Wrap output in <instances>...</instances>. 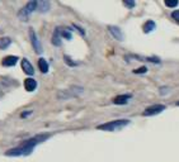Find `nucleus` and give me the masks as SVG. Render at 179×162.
Returning <instances> with one entry per match:
<instances>
[{"label": "nucleus", "instance_id": "1", "mask_svg": "<svg viewBox=\"0 0 179 162\" xmlns=\"http://www.w3.org/2000/svg\"><path fill=\"white\" fill-rule=\"evenodd\" d=\"M48 137V134H41V136H36L31 139H27L25 142H23L19 147L17 148H11V150L7 151L5 155L7 156H27V155H29L32 151H33V148L41 143L42 141H45L46 138Z\"/></svg>", "mask_w": 179, "mask_h": 162}, {"label": "nucleus", "instance_id": "2", "mask_svg": "<svg viewBox=\"0 0 179 162\" xmlns=\"http://www.w3.org/2000/svg\"><path fill=\"white\" fill-rule=\"evenodd\" d=\"M128 123H130L128 119H117V120H113V122H108V123L101 124V126H98L97 128L101 129V130L114 132V130H119V129H122L123 127H126Z\"/></svg>", "mask_w": 179, "mask_h": 162}, {"label": "nucleus", "instance_id": "3", "mask_svg": "<svg viewBox=\"0 0 179 162\" xmlns=\"http://www.w3.org/2000/svg\"><path fill=\"white\" fill-rule=\"evenodd\" d=\"M37 8H38V2H29V3H27V5L18 13L19 19L20 20H27L31 13H33Z\"/></svg>", "mask_w": 179, "mask_h": 162}, {"label": "nucleus", "instance_id": "4", "mask_svg": "<svg viewBox=\"0 0 179 162\" xmlns=\"http://www.w3.org/2000/svg\"><path fill=\"white\" fill-rule=\"evenodd\" d=\"M163 110H165V105L161 104H156V105H151L149 108H146L145 112L142 113L145 117H150V115H156L159 113H161Z\"/></svg>", "mask_w": 179, "mask_h": 162}, {"label": "nucleus", "instance_id": "5", "mask_svg": "<svg viewBox=\"0 0 179 162\" xmlns=\"http://www.w3.org/2000/svg\"><path fill=\"white\" fill-rule=\"evenodd\" d=\"M29 38H31V43H32L33 48L36 49V52H37V53H41V52H42V46H41L39 40H38V38H37L36 32H34L32 28L29 29Z\"/></svg>", "mask_w": 179, "mask_h": 162}, {"label": "nucleus", "instance_id": "6", "mask_svg": "<svg viewBox=\"0 0 179 162\" xmlns=\"http://www.w3.org/2000/svg\"><path fill=\"white\" fill-rule=\"evenodd\" d=\"M22 69H23V71H24L27 75H33V74H34L33 66L31 65V62L27 60V58H23V60H22Z\"/></svg>", "mask_w": 179, "mask_h": 162}, {"label": "nucleus", "instance_id": "7", "mask_svg": "<svg viewBox=\"0 0 179 162\" xmlns=\"http://www.w3.org/2000/svg\"><path fill=\"white\" fill-rule=\"evenodd\" d=\"M24 87H25V90L27 91H34L36 90V87H37V81L34 80V79H25L24 80Z\"/></svg>", "mask_w": 179, "mask_h": 162}, {"label": "nucleus", "instance_id": "8", "mask_svg": "<svg viewBox=\"0 0 179 162\" xmlns=\"http://www.w3.org/2000/svg\"><path fill=\"white\" fill-rule=\"evenodd\" d=\"M108 29H109L111 34H112L116 39H118V40H123V34H122V32H121V29L118 28V27L109 25V27H108Z\"/></svg>", "mask_w": 179, "mask_h": 162}, {"label": "nucleus", "instance_id": "9", "mask_svg": "<svg viewBox=\"0 0 179 162\" xmlns=\"http://www.w3.org/2000/svg\"><path fill=\"white\" fill-rule=\"evenodd\" d=\"M17 62H18V57H17V56H7V57L2 61V65H3V66H7V67H11V66H14Z\"/></svg>", "mask_w": 179, "mask_h": 162}, {"label": "nucleus", "instance_id": "10", "mask_svg": "<svg viewBox=\"0 0 179 162\" xmlns=\"http://www.w3.org/2000/svg\"><path fill=\"white\" fill-rule=\"evenodd\" d=\"M61 34H60V29L59 28H56L55 29V33H53V36H52V43L55 45V46H61Z\"/></svg>", "mask_w": 179, "mask_h": 162}, {"label": "nucleus", "instance_id": "11", "mask_svg": "<svg viewBox=\"0 0 179 162\" xmlns=\"http://www.w3.org/2000/svg\"><path fill=\"white\" fill-rule=\"evenodd\" d=\"M131 99V95H119V96H116L113 99V103L114 104H126L128 100Z\"/></svg>", "mask_w": 179, "mask_h": 162}, {"label": "nucleus", "instance_id": "12", "mask_svg": "<svg viewBox=\"0 0 179 162\" xmlns=\"http://www.w3.org/2000/svg\"><path fill=\"white\" fill-rule=\"evenodd\" d=\"M155 27H156L155 22H153V20H147V22L144 24L142 29H144L145 33H149V32H151V31H154V29H155Z\"/></svg>", "mask_w": 179, "mask_h": 162}, {"label": "nucleus", "instance_id": "13", "mask_svg": "<svg viewBox=\"0 0 179 162\" xmlns=\"http://www.w3.org/2000/svg\"><path fill=\"white\" fill-rule=\"evenodd\" d=\"M38 67H39V70L42 71L43 74L48 72V63H47V61L45 58H39L38 60Z\"/></svg>", "mask_w": 179, "mask_h": 162}, {"label": "nucleus", "instance_id": "14", "mask_svg": "<svg viewBox=\"0 0 179 162\" xmlns=\"http://www.w3.org/2000/svg\"><path fill=\"white\" fill-rule=\"evenodd\" d=\"M11 43V39L9 37H3V38H0V49H5L10 46Z\"/></svg>", "mask_w": 179, "mask_h": 162}, {"label": "nucleus", "instance_id": "15", "mask_svg": "<svg viewBox=\"0 0 179 162\" xmlns=\"http://www.w3.org/2000/svg\"><path fill=\"white\" fill-rule=\"evenodd\" d=\"M38 6H39V11L45 13V11H47V10L50 9V3H48V2H39V3H38Z\"/></svg>", "mask_w": 179, "mask_h": 162}, {"label": "nucleus", "instance_id": "16", "mask_svg": "<svg viewBox=\"0 0 179 162\" xmlns=\"http://www.w3.org/2000/svg\"><path fill=\"white\" fill-rule=\"evenodd\" d=\"M59 29H60L61 37H64V38H66V39H71L73 34H71V32L69 31V29H62V28H59Z\"/></svg>", "mask_w": 179, "mask_h": 162}, {"label": "nucleus", "instance_id": "17", "mask_svg": "<svg viewBox=\"0 0 179 162\" xmlns=\"http://www.w3.org/2000/svg\"><path fill=\"white\" fill-rule=\"evenodd\" d=\"M164 3H165V5L169 6V8H175V6L179 4L178 0H165Z\"/></svg>", "mask_w": 179, "mask_h": 162}, {"label": "nucleus", "instance_id": "18", "mask_svg": "<svg viewBox=\"0 0 179 162\" xmlns=\"http://www.w3.org/2000/svg\"><path fill=\"white\" fill-rule=\"evenodd\" d=\"M64 60H65V62H66L69 66H76V62H73L71 58L69 57V56H64Z\"/></svg>", "mask_w": 179, "mask_h": 162}, {"label": "nucleus", "instance_id": "19", "mask_svg": "<svg viewBox=\"0 0 179 162\" xmlns=\"http://www.w3.org/2000/svg\"><path fill=\"white\" fill-rule=\"evenodd\" d=\"M172 17H173V19H175L177 22H179V10H174L172 13Z\"/></svg>", "mask_w": 179, "mask_h": 162}, {"label": "nucleus", "instance_id": "20", "mask_svg": "<svg viewBox=\"0 0 179 162\" xmlns=\"http://www.w3.org/2000/svg\"><path fill=\"white\" fill-rule=\"evenodd\" d=\"M123 4H125L127 8H130V9H131V8H133V6H135V4H136V3H135V2H123Z\"/></svg>", "mask_w": 179, "mask_h": 162}, {"label": "nucleus", "instance_id": "21", "mask_svg": "<svg viewBox=\"0 0 179 162\" xmlns=\"http://www.w3.org/2000/svg\"><path fill=\"white\" fill-rule=\"evenodd\" d=\"M146 71H147V69H146V67H141V69H137V70H135L133 72H135V74H140V72L145 74Z\"/></svg>", "mask_w": 179, "mask_h": 162}, {"label": "nucleus", "instance_id": "22", "mask_svg": "<svg viewBox=\"0 0 179 162\" xmlns=\"http://www.w3.org/2000/svg\"><path fill=\"white\" fill-rule=\"evenodd\" d=\"M31 113H32V112H27V113H23V114H22V117H23V118H25V117H28Z\"/></svg>", "mask_w": 179, "mask_h": 162}, {"label": "nucleus", "instance_id": "23", "mask_svg": "<svg viewBox=\"0 0 179 162\" xmlns=\"http://www.w3.org/2000/svg\"><path fill=\"white\" fill-rule=\"evenodd\" d=\"M177 105H178V106H179V101H178V103H177Z\"/></svg>", "mask_w": 179, "mask_h": 162}]
</instances>
